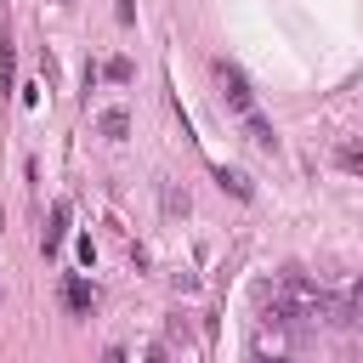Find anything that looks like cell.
<instances>
[{
  "mask_svg": "<svg viewBox=\"0 0 363 363\" xmlns=\"http://www.w3.org/2000/svg\"><path fill=\"white\" fill-rule=\"evenodd\" d=\"M216 79H221V102L244 119V130H250V142L255 147H278V136H272V125L261 119V108H255V91H250V79H244V68L238 62H216Z\"/></svg>",
  "mask_w": 363,
  "mask_h": 363,
  "instance_id": "obj_1",
  "label": "cell"
},
{
  "mask_svg": "<svg viewBox=\"0 0 363 363\" xmlns=\"http://www.w3.org/2000/svg\"><path fill=\"white\" fill-rule=\"evenodd\" d=\"M289 329H295V323H289L284 312H272L267 323H255V335H250V352H255L261 363H272V357H289V340H295Z\"/></svg>",
  "mask_w": 363,
  "mask_h": 363,
  "instance_id": "obj_2",
  "label": "cell"
},
{
  "mask_svg": "<svg viewBox=\"0 0 363 363\" xmlns=\"http://www.w3.org/2000/svg\"><path fill=\"white\" fill-rule=\"evenodd\" d=\"M216 182H221L233 199H255V187H250V176H244V170H227V164H221V170H216Z\"/></svg>",
  "mask_w": 363,
  "mask_h": 363,
  "instance_id": "obj_3",
  "label": "cell"
},
{
  "mask_svg": "<svg viewBox=\"0 0 363 363\" xmlns=\"http://www.w3.org/2000/svg\"><path fill=\"white\" fill-rule=\"evenodd\" d=\"M62 227H68V204H57V210H51V227H45V255L62 244Z\"/></svg>",
  "mask_w": 363,
  "mask_h": 363,
  "instance_id": "obj_4",
  "label": "cell"
},
{
  "mask_svg": "<svg viewBox=\"0 0 363 363\" xmlns=\"http://www.w3.org/2000/svg\"><path fill=\"white\" fill-rule=\"evenodd\" d=\"M91 301H96V295H91V284H79V278H74V284H68V306H79V312H85Z\"/></svg>",
  "mask_w": 363,
  "mask_h": 363,
  "instance_id": "obj_5",
  "label": "cell"
},
{
  "mask_svg": "<svg viewBox=\"0 0 363 363\" xmlns=\"http://www.w3.org/2000/svg\"><path fill=\"white\" fill-rule=\"evenodd\" d=\"M102 130H108V136H125V113H119V108H113V113H102Z\"/></svg>",
  "mask_w": 363,
  "mask_h": 363,
  "instance_id": "obj_6",
  "label": "cell"
},
{
  "mask_svg": "<svg viewBox=\"0 0 363 363\" xmlns=\"http://www.w3.org/2000/svg\"><path fill=\"white\" fill-rule=\"evenodd\" d=\"M255 363H261V357H255ZM272 363H289V357H272Z\"/></svg>",
  "mask_w": 363,
  "mask_h": 363,
  "instance_id": "obj_7",
  "label": "cell"
},
{
  "mask_svg": "<svg viewBox=\"0 0 363 363\" xmlns=\"http://www.w3.org/2000/svg\"><path fill=\"white\" fill-rule=\"evenodd\" d=\"M357 329H363V312H357Z\"/></svg>",
  "mask_w": 363,
  "mask_h": 363,
  "instance_id": "obj_8",
  "label": "cell"
}]
</instances>
